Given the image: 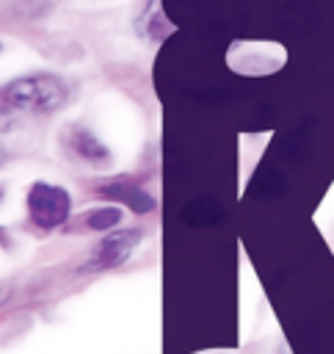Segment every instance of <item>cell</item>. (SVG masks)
<instances>
[{
  "instance_id": "cell-5",
  "label": "cell",
  "mask_w": 334,
  "mask_h": 354,
  "mask_svg": "<svg viewBox=\"0 0 334 354\" xmlns=\"http://www.w3.org/2000/svg\"><path fill=\"white\" fill-rule=\"evenodd\" d=\"M66 144L83 163H91V166H108L110 163V149L99 141V136H94L91 130H86L80 124L66 127Z\"/></svg>"
},
{
  "instance_id": "cell-2",
  "label": "cell",
  "mask_w": 334,
  "mask_h": 354,
  "mask_svg": "<svg viewBox=\"0 0 334 354\" xmlns=\"http://www.w3.org/2000/svg\"><path fill=\"white\" fill-rule=\"evenodd\" d=\"M25 213L28 221L41 232L61 230L72 216V194L55 183L36 180L25 191Z\"/></svg>"
},
{
  "instance_id": "cell-1",
  "label": "cell",
  "mask_w": 334,
  "mask_h": 354,
  "mask_svg": "<svg viewBox=\"0 0 334 354\" xmlns=\"http://www.w3.org/2000/svg\"><path fill=\"white\" fill-rule=\"evenodd\" d=\"M69 97V88L55 75H22L3 86V111L6 113H52Z\"/></svg>"
},
{
  "instance_id": "cell-3",
  "label": "cell",
  "mask_w": 334,
  "mask_h": 354,
  "mask_svg": "<svg viewBox=\"0 0 334 354\" xmlns=\"http://www.w3.org/2000/svg\"><path fill=\"white\" fill-rule=\"evenodd\" d=\"M144 241V230L141 227H119L110 230L99 238V243L91 249L88 260L83 263L80 271L86 274H97V271H113L119 266H124L132 252L138 249V243Z\"/></svg>"
},
{
  "instance_id": "cell-4",
  "label": "cell",
  "mask_w": 334,
  "mask_h": 354,
  "mask_svg": "<svg viewBox=\"0 0 334 354\" xmlns=\"http://www.w3.org/2000/svg\"><path fill=\"white\" fill-rule=\"evenodd\" d=\"M97 194H99L102 199H110L113 205L130 207V210L138 213V216L152 213V210L157 207V199H155L146 188H141L138 183H132V180H127V177H113V180H108V183H99V185H97Z\"/></svg>"
},
{
  "instance_id": "cell-6",
  "label": "cell",
  "mask_w": 334,
  "mask_h": 354,
  "mask_svg": "<svg viewBox=\"0 0 334 354\" xmlns=\"http://www.w3.org/2000/svg\"><path fill=\"white\" fill-rule=\"evenodd\" d=\"M121 207L119 205H99L86 210L80 218H75V224H69V230H86V232H110L119 230L121 224Z\"/></svg>"
}]
</instances>
